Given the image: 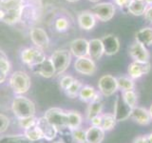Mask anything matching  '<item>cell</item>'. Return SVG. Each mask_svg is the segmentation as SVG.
I'll return each mask as SVG.
<instances>
[{"mask_svg":"<svg viewBox=\"0 0 152 143\" xmlns=\"http://www.w3.org/2000/svg\"><path fill=\"white\" fill-rule=\"evenodd\" d=\"M12 110L13 114L18 118L34 116L35 105L30 99L24 97H16L12 104Z\"/></svg>","mask_w":152,"mask_h":143,"instance_id":"cell-1","label":"cell"},{"mask_svg":"<svg viewBox=\"0 0 152 143\" xmlns=\"http://www.w3.org/2000/svg\"><path fill=\"white\" fill-rule=\"evenodd\" d=\"M55 70V75L63 74L68 69L71 61V52L69 50H57L50 57Z\"/></svg>","mask_w":152,"mask_h":143,"instance_id":"cell-2","label":"cell"},{"mask_svg":"<svg viewBox=\"0 0 152 143\" xmlns=\"http://www.w3.org/2000/svg\"><path fill=\"white\" fill-rule=\"evenodd\" d=\"M10 85L15 94H25L31 87V78L24 72H14L10 78Z\"/></svg>","mask_w":152,"mask_h":143,"instance_id":"cell-3","label":"cell"},{"mask_svg":"<svg viewBox=\"0 0 152 143\" xmlns=\"http://www.w3.org/2000/svg\"><path fill=\"white\" fill-rule=\"evenodd\" d=\"M46 119L57 130L68 128V113L59 108H50L45 113Z\"/></svg>","mask_w":152,"mask_h":143,"instance_id":"cell-4","label":"cell"},{"mask_svg":"<svg viewBox=\"0 0 152 143\" xmlns=\"http://www.w3.org/2000/svg\"><path fill=\"white\" fill-rule=\"evenodd\" d=\"M21 59L25 64L30 67L40 64L46 59V55L42 49L37 47L26 48L21 52Z\"/></svg>","mask_w":152,"mask_h":143,"instance_id":"cell-5","label":"cell"},{"mask_svg":"<svg viewBox=\"0 0 152 143\" xmlns=\"http://www.w3.org/2000/svg\"><path fill=\"white\" fill-rule=\"evenodd\" d=\"M92 14L95 16V18L99 19L102 22H107L111 20L112 17L115 13V7L112 3L109 2H104L96 4L92 7L91 11Z\"/></svg>","mask_w":152,"mask_h":143,"instance_id":"cell-6","label":"cell"},{"mask_svg":"<svg viewBox=\"0 0 152 143\" xmlns=\"http://www.w3.org/2000/svg\"><path fill=\"white\" fill-rule=\"evenodd\" d=\"M98 87L101 94H104V97H110L118 90L117 79L109 74L103 75L99 79Z\"/></svg>","mask_w":152,"mask_h":143,"instance_id":"cell-7","label":"cell"},{"mask_svg":"<svg viewBox=\"0 0 152 143\" xmlns=\"http://www.w3.org/2000/svg\"><path fill=\"white\" fill-rule=\"evenodd\" d=\"M132 109L125 102L123 97L119 94L114 105V117L116 121H124L130 116Z\"/></svg>","mask_w":152,"mask_h":143,"instance_id":"cell-8","label":"cell"},{"mask_svg":"<svg viewBox=\"0 0 152 143\" xmlns=\"http://www.w3.org/2000/svg\"><path fill=\"white\" fill-rule=\"evenodd\" d=\"M36 126L39 129L43 138L48 141L53 140L57 135V129L47 120L45 116L36 119Z\"/></svg>","mask_w":152,"mask_h":143,"instance_id":"cell-9","label":"cell"},{"mask_svg":"<svg viewBox=\"0 0 152 143\" xmlns=\"http://www.w3.org/2000/svg\"><path fill=\"white\" fill-rule=\"evenodd\" d=\"M74 69L79 74L86 75H92L96 72V65L94 61L89 57H80L77 58L74 63Z\"/></svg>","mask_w":152,"mask_h":143,"instance_id":"cell-10","label":"cell"},{"mask_svg":"<svg viewBox=\"0 0 152 143\" xmlns=\"http://www.w3.org/2000/svg\"><path fill=\"white\" fill-rule=\"evenodd\" d=\"M31 35V39L32 43L34 44L37 48L39 49H44L49 46L50 39L49 36H48L47 32L42 28H32L30 32Z\"/></svg>","mask_w":152,"mask_h":143,"instance_id":"cell-11","label":"cell"},{"mask_svg":"<svg viewBox=\"0 0 152 143\" xmlns=\"http://www.w3.org/2000/svg\"><path fill=\"white\" fill-rule=\"evenodd\" d=\"M129 55L134 61L139 62H148L149 52L145 45L135 41L129 48Z\"/></svg>","mask_w":152,"mask_h":143,"instance_id":"cell-12","label":"cell"},{"mask_svg":"<svg viewBox=\"0 0 152 143\" xmlns=\"http://www.w3.org/2000/svg\"><path fill=\"white\" fill-rule=\"evenodd\" d=\"M104 52L107 55H114L120 50V42L114 35H107L102 38Z\"/></svg>","mask_w":152,"mask_h":143,"instance_id":"cell-13","label":"cell"},{"mask_svg":"<svg viewBox=\"0 0 152 143\" xmlns=\"http://www.w3.org/2000/svg\"><path fill=\"white\" fill-rule=\"evenodd\" d=\"M150 63L149 62H139L134 61L128 66V74L130 77L133 79L139 78L142 75L146 74L150 71Z\"/></svg>","mask_w":152,"mask_h":143,"instance_id":"cell-14","label":"cell"},{"mask_svg":"<svg viewBox=\"0 0 152 143\" xmlns=\"http://www.w3.org/2000/svg\"><path fill=\"white\" fill-rule=\"evenodd\" d=\"M70 52L77 58L88 55V41L84 38H77L70 43Z\"/></svg>","mask_w":152,"mask_h":143,"instance_id":"cell-15","label":"cell"},{"mask_svg":"<svg viewBox=\"0 0 152 143\" xmlns=\"http://www.w3.org/2000/svg\"><path fill=\"white\" fill-rule=\"evenodd\" d=\"M31 69L35 74L46 78H50L53 75H55V70L50 58H46L40 64L31 67Z\"/></svg>","mask_w":152,"mask_h":143,"instance_id":"cell-16","label":"cell"},{"mask_svg":"<svg viewBox=\"0 0 152 143\" xmlns=\"http://www.w3.org/2000/svg\"><path fill=\"white\" fill-rule=\"evenodd\" d=\"M104 54V46L101 39L95 38L88 41V55L92 60H99Z\"/></svg>","mask_w":152,"mask_h":143,"instance_id":"cell-17","label":"cell"},{"mask_svg":"<svg viewBox=\"0 0 152 143\" xmlns=\"http://www.w3.org/2000/svg\"><path fill=\"white\" fill-rule=\"evenodd\" d=\"M95 16L92 14L91 12L89 11H85L79 13L78 15V24L80 28H82L83 30L89 31L95 26Z\"/></svg>","mask_w":152,"mask_h":143,"instance_id":"cell-18","label":"cell"},{"mask_svg":"<svg viewBox=\"0 0 152 143\" xmlns=\"http://www.w3.org/2000/svg\"><path fill=\"white\" fill-rule=\"evenodd\" d=\"M104 137V131L100 127L91 126L86 132V141L88 143H101Z\"/></svg>","mask_w":152,"mask_h":143,"instance_id":"cell-19","label":"cell"},{"mask_svg":"<svg viewBox=\"0 0 152 143\" xmlns=\"http://www.w3.org/2000/svg\"><path fill=\"white\" fill-rule=\"evenodd\" d=\"M130 116L134 119L137 123L141 124V125H147L151 120L149 112L147 111V110H145V108H141V107L133 108L131 111Z\"/></svg>","mask_w":152,"mask_h":143,"instance_id":"cell-20","label":"cell"},{"mask_svg":"<svg viewBox=\"0 0 152 143\" xmlns=\"http://www.w3.org/2000/svg\"><path fill=\"white\" fill-rule=\"evenodd\" d=\"M145 10L146 3L145 2V0H130L127 5V11L136 16L144 14Z\"/></svg>","mask_w":152,"mask_h":143,"instance_id":"cell-21","label":"cell"},{"mask_svg":"<svg viewBox=\"0 0 152 143\" xmlns=\"http://www.w3.org/2000/svg\"><path fill=\"white\" fill-rule=\"evenodd\" d=\"M136 41L145 46H149L152 44V28H144L138 31L135 35Z\"/></svg>","mask_w":152,"mask_h":143,"instance_id":"cell-22","label":"cell"},{"mask_svg":"<svg viewBox=\"0 0 152 143\" xmlns=\"http://www.w3.org/2000/svg\"><path fill=\"white\" fill-rule=\"evenodd\" d=\"M22 12H23V8L11 10V11H4V15L1 21H3L6 24H9V25H12V24L20 20Z\"/></svg>","mask_w":152,"mask_h":143,"instance_id":"cell-23","label":"cell"},{"mask_svg":"<svg viewBox=\"0 0 152 143\" xmlns=\"http://www.w3.org/2000/svg\"><path fill=\"white\" fill-rule=\"evenodd\" d=\"M0 143H45L41 140L39 141H32L26 136H5L0 137Z\"/></svg>","mask_w":152,"mask_h":143,"instance_id":"cell-24","label":"cell"},{"mask_svg":"<svg viewBox=\"0 0 152 143\" xmlns=\"http://www.w3.org/2000/svg\"><path fill=\"white\" fill-rule=\"evenodd\" d=\"M82 123V116L77 112H68V128L73 131L80 128Z\"/></svg>","mask_w":152,"mask_h":143,"instance_id":"cell-25","label":"cell"},{"mask_svg":"<svg viewBox=\"0 0 152 143\" xmlns=\"http://www.w3.org/2000/svg\"><path fill=\"white\" fill-rule=\"evenodd\" d=\"M102 110H103V104L101 101L90 102L88 109V113H87V118L88 120H91L93 117L98 116L101 114Z\"/></svg>","mask_w":152,"mask_h":143,"instance_id":"cell-26","label":"cell"},{"mask_svg":"<svg viewBox=\"0 0 152 143\" xmlns=\"http://www.w3.org/2000/svg\"><path fill=\"white\" fill-rule=\"evenodd\" d=\"M102 122H101V128L104 131H110L114 128L116 124V119L114 117V114H104L101 116Z\"/></svg>","mask_w":152,"mask_h":143,"instance_id":"cell-27","label":"cell"},{"mask_svg":"<svg viewBox=\"0 0 152 143\" xmlns=\"http://www.w3.org/2000/svg\"><path fill=\"white\" fill-rule=\"evenodd\" d=\"M23 8V0H0V9L3 11H11Z\"/></svg>","mask_w":152,"mask_h":143,"instance_id":"cell-28","label":"cell"},{"mask_svg":"<svg viewBox=\"0 0 152 143\" xmlns=\"http://www.w3.org/2000/svg\"><path fill=\"white\" fill-rule=\"evenodd\" d=\"M95 94H96V91L94 90L93 87H90V86H84V87H82L80 90L79 97H80V99L83 100V101H86V102L92 101Z\"/></svg>","mask_w":152,"mask_h":143,"instance_id":"cell-29","label":"cell"},{"mask_svg":"<svg viewBox=\"0 0 152 143\" xmlns=\"http://www.w3.org/2000/svg\"><path fill=\"white\" fill-rule=\"evenodd\" d=\"M25 136L28 138V139H31L32 141H39L41 139H44L40 130L36 126V123L33 126L26 129V130H25Z\"/></svg>","mask_w":152,"mask_h":143,"instance_id":"cell-30","label":"cell"},{"mask_svg":"<svg viewBox=\"0 0 152 143\" xmlns=\"http://www.w3.org/2000/svg\"><path fill=\"white\" fill-rule=\"evenodd\" d=\"M117 79V84H118V88L122 90L123 92H126V91H131L134 89V82L133 80L125 77V76H122V77H118Z\"/></svg>","mask_w":152,"mask_h":143,"instance_id":"cell-31","label":"cell"},{"mask_svg":"<svg viewBox=\"0 0 152 143\" xmlns=\"http://www.w3.org/2000/svg\"><path fill=\"white\" fill-rule=\"evenodd\" d=\"M123 98H124V100H125V102L131 109L136 107V104H137V94H135V92L133 90L123 92Z\"/></svg>","mask_w":152,"mask_h":143,"instance_id":"cell-32","label":"cell"},{"mask_svg":"<svg viewBox=\"0 0 152 143\" xmlns=\"http://www.w3.org/2000/svg\"><path fill=\"white\" fill-rule=\"evenodd\" d=\"M81 88H82V85H81V82L77 79H74L73 83L70 85V87L66 91V95H69V97L73 98L77 95L80 92Z\"/></svg>","mask_w":152,"mask_h":143,"instance_id":"cell-33","label":"cell"},{"mask_svg":"<svg viewBox=\"0 0 152 143\" xmlns=\"http://www.w3.org/2000/svg\"><path fill=\"white\" fill-rule=\"evenodd\" d=\"M36 119L34 116H28V117H23V118H18V123L19 126L23 128L24 130L33 126L36 123Z\"/></svg>","mask_w":152,"mask_h":143,"instance_id":"cell-34","label":"cell"},{"mask_svg":"<svg viewBox=\"0 0 152 143\" xmlns=\"http://www.w3.org/2000/svg\"><path fill=\"white\" fill-rule=\"evenodd\" d=\"M69 27V21L65 17H59L55 20V28L57 31L64 32Z\"/></svg>","mask_w":152,"mask_h":143,"instance_id":"cell-35","label":"cell"},{"mask_svg":"<svg viewBox=\"0 0 152 143\" xmlns=\"http://www.w3.org/2000/svg\"><path fill=\"white\" fill-rule=\"evenodd\" d=\"M72 136L74 139L79 143H83L86 141V132L80 128L72 131Z\"/></svg>","mask_w":152,"mask_h":143,"instance_id":"cell-36","label":"cell"},{"mask_svg":"<svg viewBox=\"0 0 152 143\" xmlns=\"http://www.w3.org/2000/svg\"><path fill=\"white\" fill-rule=\"evenodd\" d=\"M73 81H74V78L72 76L66 75L64 77H62V79L60 80V87L66 92V91L70 87V85L73 83Z\"/></svg>","mask_w":152,"mask_h":143,"instance_id":"cell-37","label":"cell"},{"mask_svg":"<svg viewBox=\"0 0 152 143\" xmlns=\"http://www.w3.org/2000/svg\"><path fill=\"white\" fill-rule=\"evenodd\" d=\"M10 125V119L5 114H0V133H4Z\"/></svg>","mask_w":152,"mask_h":143,"instance_id":"cell-38","label":"cell"},{"mask_svg":"<svg viewBox=\"0 0 152 143\" xmlns=\"http://www.w3.org/2000/svg\"><path fill=\"white\" fill-rule=\"evenodd\" d=\"M0 70L8 74L11 70V64L6 57H0Z\"/></svg>","mask_w":152,"mask_h":143,"instance_id":"cell-39","label":"cell"},{"mask_svg":"<svg viewBox=\"0 0 152 143\" xmlns=\"http://www.w3.org/2000/svg\"><path fill=\"white\" fill-rule=\"evenodd\" d=\"M90 121H91L92 126H95V127H100V128H101V122H102L101 114H100V116H98L93 117Z\"/></svg>","mask_w":152,"mask_h":143,"instance_id":"cell-40","label":"cell"},{"mask_svg":"<svg viewBox=\"0 0 152 143\" xmlns=\"http://www.w3.org/2000/svg\"><path fill=\"white\" fill-rule=\"evenodd\" d=\"M144 14H145V18L146 20L152 23V6H149L148 8H146Z\"/></svg>","mask_w":152,"mask_h":143,"instance_id":"cell-41","label":"cell"},{"mask_svg":"<svg viewBox=\"0 0 152 143\" xmlns=\"http://www.w3.org/2000/svg\"><path fill=\"white\" fill-rule=\"evenodd\" d=\"M133 143H148V139L147 136H138L134 139Z\"/></svg>","mask_w":152,"mask_h":143,"instance_id":"cell-42","label":"cell"},{"mask_svg":"<svg viewBox=\"0 0 152 143\" xmlns=\"http://www.w3.org/2000/svg\"><path fill=\"white\" fill-rule=\"evenodd\" d=\"M114 1H115V3L121 8L127 7L128 3H129V0H114Z\"/></svg>","mask_w":152,"mask_h":143,"instance_id":"cell-43","label":"cell"},{"mask_svg":"<svg viewBox=\"0 0 152 143\" xmlns=\"http://www.w3.org/2000/svg\"><path fill=\"white\" fill-rule=\"evenodd\" d=\"M6 78H7V74L0 70V84L3 83L4 81L6 80Z\"/></svg>","mask_w":152,"mask_h":143,"instance_id":"cell-44","label":"cell"},{"mask_svg":"<svg viewBox=\"0 0 152 143\" xmlns=\"http://www.w3.org/2000/svg\"><path fill=\"white\" fill-rule=\"evenodd\" d=\"M147 139H148V143H152V133L147 136Z\"/></svg>","mask_w":152,"mask_h":143,"instance_id":"cell-45","label":"cell"},{"mask_svg":"<svg viewBox=\"0 0 152 143\" xmlns=\"http://www.w3.org/2000/svg\"><path fill=\"white\" fill-rule=\"evenodd\" d=\"M145 2L146 3V5H150V6H152V0H145Z\"/></svg>","mask_w":152,"mask_h":143,"instance_id":"cell-46","label":"cell"},{"mask_svg":"<svg viewBox=\"0 0 152 143\" xmlns=\"http://www.w3.org/2000/svg\"><path fill=\"white\" fill-rule=\"evenodd\" d=\"M149 114H150V117L152 118V105H151V106H150V109H149Z\"/></svg>","mask_w":152,"mask_h":143,"instance_id":"cell-47","label":"cell"},{"mask_svg":"<svg viewBox=\"0 0 152 143\" xmlns=\"http://www.w3.org/2000/svg\"><path fill=\"white\" fill-rule=\"evenodd\" d=\"M66 1H68V2H71V3H74V2H77V1H79V0H66Z\"/></svg>","mask_w":152,"mask_h":143,"instance_id":"cell-48","label":"cell"},{"mask_svg":"<svg viewBox=\"0 0 152 143\" xmlns=\"http://www.w3.org/2000/svg\"><path fill=\"white\" fill-rule=\"evenodd\" d=\"M88 1L93 2V3H96V2H98V1H99V0H88Z\"/></svg>","mask_w":152,"mask_h":143,"instance_id":"cell-49","label":"cell"},{"mask_svg":"<svg viewBox=\"0 0 152 143\" xmlns=\"http://www.w3.org/2000/svg\"><path fill=\"white\" fill-rule=\"evenodd\" d=\"M53 143H63L62 141H55V142H53Z\"/></svg>","mask_w":152,"mask_h":143,"instance_id":"cell-50","label":"cell"},{"mask_svg":"<svg viewBox=\"0 0 152 143\" xmlns=\"http://www.w3.org/2000/svg\"><path fill=\"white\" fill-rule=\"evenodd\" d=\"M83 143H88V142H87V141H85V142H83Z\"/></svg>","mask_w":152,"mask_h":143,"instance_id":"cell-51","label":"cell"}]
</instances>
